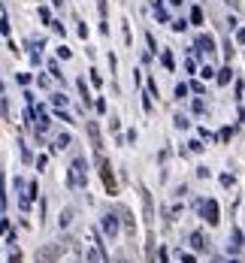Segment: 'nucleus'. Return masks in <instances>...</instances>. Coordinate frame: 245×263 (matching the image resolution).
Wrapping results in <instances>:
<instances>
[{"instance_id":"f8f14e48","label":"nucleus","mask_w":245,"mask_h":263,"mask_svg":"<svg viewBox=\"0 0 245 263\" xmlns=\"http://www.w3.org/2000/svg\"><path fill=\"white\" fill-rule=\"evenodd\" d=\"M79 91H82V97H85V106H91V94H88V85H85V79H79Z\"/></svg>"},{"instance_id":"20e7f679","label":"nucleus","mask_w":245,"mask_h":263,"mask_svg":"<svg viewBox=\"0 0 245 263\" xmlns=\"http://www.w3.org/2000/svg\"><path fill=\"white\" fill-rule=\"evenodd\" d=\"M61 257V245H46L43 251H36V263H52Z\"/></svg>"},{"instance_id":"ddd939ff","label":"nucleus","mask_w":245,"mask_h":263,"mask_svg":"<svg viewBox=\"0 0 245 263\" xmlns=\"http://www.w3.org/2000/svg\"><path fill=\"white\" fill-rule=\"evenodd\" d=\"M191 22L194 25H203V9H191Z\"/></svg>"},{"instance_id":"f257e3e1","label":"nucleus","mask_w":245,"mask_h":263,"mask_svg":"<svg viewBox=\"0 0 245 263\" xmlns=\"http://www.w3.org/2000/svg\"><path fill=\"white\" fill-rule=\"evenodd\" d=\"M88 163H85V158H76L73 163H70V187H85L88 184Z\"/></svg>"},{"instance_id":"6e6552de","label":"nucleus","mask_w":245,"mask_h":263,"mask_svg":"<svg viewBox=\"0 0 245 263\" xmlns=\"http://www.w3.org/2000/svg\"><path fill=\"white\" fill-rule=\"evenodd\" d=\"M0 209H6V176L0 173Z\"/></svg>"},{"instance_id":"dca6fc26","label":"nucleus","mask_w":245,"mask_h":263,"mask_svg":"<svg viewBox=\"0 0 245 263\" xmlns=\"http://www.w3.org/2000/svg\"><path fill=\"white\" fill-rule=\"evenodd\" d=\"M161 61H163V67H166V70H173V54H169V52H163Z\"/></svg>"},{"instance_id":"39448f33","label":"nucleus","mask_w":245,"mask_h":263,"mask_svg":"<svg viewBox=\"0 0 245 263\" xmlns=\"http://www.w3.org/2000/svg\"><path fill=\"white\" fill-rule=\"evenodd\" d=\"M103 233H106L109 239L118 236V218H115V215H106V218H103Z\"/></svg>"},{"instance_id":"a211bd4d","label":"nucleus","mask_w":245,"mask_h":263,"mask_svg":"<svg viewBox=\"0 0 245 263\" xmlns=\"http://www.w3.org/2000/svg\"><path fill=\"white\" fill-rule=\"evenodd\" d=\"M52 103L58 106V109H61V106H67V97H64V94H54V97H52Z\"/></svg>"},{"instance_id":"2eb2a0df","label":"nucleus","mask_w":245,"mask_h":263,"mask_svg":"<svg viewBox=\"0 0 245 263\" xmlns=\"http://www.w3.org/2000/svg\"><path fill=\"white\" fill-rule=\"evenodd\" d=\"M218 82H221V85H227V82H230V67H224V70L218 73Z\"/></svg>"},{"instance_id":"f3484780","label":"nucleus","mask_w":245,"mask_h":263,"mask_svg":"<svg viewBox=\"0 0 245 263\" xmlns=\"http://www.w3.org/2000/svg\"><path fill=\"white\" fill-rule=\"evenodd\" d=\"M6 263H22V251H18V248H15V251H9V260Z\"/></svg>"},{"instance_id":"423d86ee","label":"nucleus","mask_w":245,"mask_h":263,"mask_svg":"<svg viewBox=\"0 0 245 263\" xmlns=\"http://www.w3.org/2000/svg\"><path fill=\"white\" fill-rule=\"evenodd\" d=\"M88 133H91V145H94V152H100V148H103V142H100V130H97V124H94V121H88Z\"/></svg>"},{"instance_id":"aec40b11","label":"nucleus","mask_w":245,"mask_h":263,"mask_svg":"<svg viewBox=\"0 0 245 263\" xmlns=\"http://www.w3.org/2000/svg\"><path fill=\"white\" fill-rule=\"evenodd\" d=\"M58 58H64V61H70V49H67V46H61V49H58Z\"/></svg>"},{"instance_id":"0eeeda50","label":"nucleus","mask_w":245,"mask_h":263,"mask_svg":"<svg viewBox=\"0 0 245 263\" xmlns=\"http://www.w3.org/2000/svg\"><path fill=\"white\" fill-rule=\"evenodd\" d=\"M70 142H73V136H70V133H61V136H58V142H54V148H52V152H58V148H67Z\"/></svg>"},{"instance_id":"f03ea898","label":"nucleus","mask_w":245,"mask_h":263,"mask_svg":"<svg viewBox=\"0 0 245 263\" xmlns=\"http://www.w3.org/2000/svg\"><path fill=\"white\" fill-rule=\"evenodd\" d=\"M97 163H100V179L106 184V191L109 194H118V184H115V176H112V163H109L100 152H97Z\"/></svg>"},{"instance_id":"7ed1b4c3","label":"nucleus","mask_w":245,"mask_h":263,"mask_svg":"<svg viewBox=\"0 0 245 263\" xmlns=\"http://www.w3.org/2000/svg\"><path fill=\"white\" fill-rule=\"evenodd\" d=\"M200 212H203V218H206L212 227L221 221V218H218V203H215V200H206V203H200Z\"/></svg>"},{"instance_id":"4468645a","label":"nucleus","mask_w":245,"mask_h":263,"mask_svg":"<svg viewBox=\"0 0 245 263\" xmlns=\"http://www.w3.org/2000/svg\"><path fill=\"white\" fill-rule=\"evenodd\" d=\"M212 46H215V43H212V36H200V49H206V52H212Z\"/></svg>"},{"instance_id":"9b49d317","label":"nucleus","mask_w":245,"mask_h":263,"mask_svg":"<svg viewBox=\"0 0 245 263\" xmlns=\"http://www.w3.org/2000/svg\"><path fill=\"white\" fill-rule=\"evenodd\" d=\"M70 221H73V209H64L61 212V227H70Z\"/></svg>"},{"instance_id":"6ab92c4d","label":"nucleus","mask_w":245,"mask_h":263,"mask_svg":"<svg viewBox=\"0 0 245 263\" xmlns=\"http://www.w3.org/2000/svg\"><path fill=\"white\" fill-rule=\"evenodd\" d=\"M148 94H152V97H158V82H155V79H148Z\"/></svg>"},{"instance_id":"9d476101","label":"nucleus","mask_w":245,"mask_h":263,"mask_svg":"<svg viewBox=\"0 0 245 263\" xmlns=\"http://www.w3.org/2000/svg\"><path fill=\"white\" fill-rule=\"evenodd\" d=\"M191 245H194L197 251H203V248H206V242H203V233H194V236H191Z\"/></svg>"},{"instance_id":"1a4fd4ad","label":"nucleus","mask_w":245,"mask_h":263,"mask_svg":"<svg viewBox=\"0 0 245 263\" xmlns=\"http://www.w3.org/2000/svg\"><path fill=\"white\" fill-rule=\"evenodd\" d=\"M230 248H233V251L242 248V233H239V230H233V236H230Z\"/></svg>"}]
</instances>
